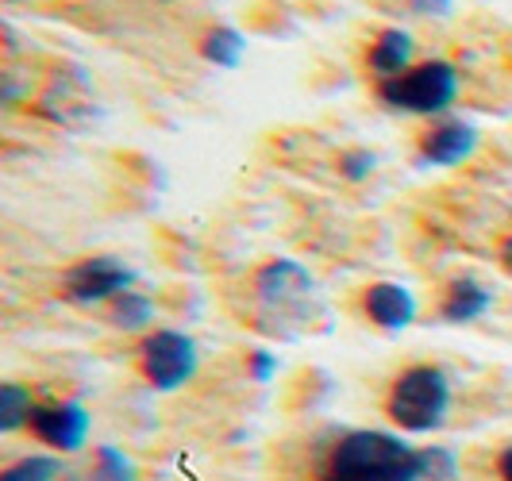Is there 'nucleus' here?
Returning a JSON list of instances; mask_svg holds the SVG:
<instances>
[{"mask_svg": "<svg viewBox=\"0 0 512 481\" xmlns=\"http://www.w3.org/2000/svg\"><path fill=\"white\" fill-rule=\"evenodd\" d=\"M320 481H424V455L397 431L355 428L324 451Z\"/></svg>", "mask_w": 512, "mask_h": 481, "instance_id": "1", "label": "nucleus"}, {"mask_svg": "<svg viewBox=\"0 0 512 481\" xmlns=\"http://www.w3.org/2000/svg\"><path fill=\"white\" fill-rule=\"evenodd\" d=\"M378 104L397 112V116H424V120H443L462 93V74L447 58H424L409 66L405 74L378 81Z\"/></svg>", "mask_w": 512, "mask_h": 481, "instance_id": "2", "label": "nucleus"}, {"mask_svg": "<svg viewBox=\"0 0 512 481\" xmlns=\"http://www.w3.org/2000/svg\"><path fill=\"white\" fill-rule=\"evenodd\" d=\"M455 405V385L447 378L443 366L432 362H420L401 370L393 385H389V397H385V412L405 435H428L447 424Z\"/></svg>", "mask_w": 512, "mask_h": 481, "instance_id": "3", "label": "nucleus"}, {"mask_svg": "<svg viewBox=\"0 0 512 481\" xmlns=\"http://www.w3.org/2000/svg\"><path fill=\"white\" fill-rule=\"evenodd\" d=\"M139 370L151 389L158 393H178L181 385L197 378L201 370V351L189 331L178 328H154L139 343Z\"/></svg>", "mask_w": 512, "mask_h": 481, "instance_id": "4", "label": "nucleus"}, {"mask_svg": "<svg viewBox=\"0 0 512 481\" xmlns=\"http://www.w3.org/2000/svg\"><path fill=\"white\" fill-rule=\"evenodd\" d=\"M255 301L258 312L278 320H301L316 301V281L301 262L274 258L255 274Z\"/></svg>", "mask_w": 512, "mask_h": 481, "instance_id": "5", "label": "nucleus"}, {"mask_svg": "<svg viewBox=\"0 0 512 481\" xmlns=\"http://www.w3.org/2000/svg\"><path fill=\"white\" fill-rule=\"evenodd\" d=\"M139 274L131 270L124 258L116 254H93L74 262L62 274V297L77 308H93V304H112L120 293L135 289Z\"/></svg>", "mask_w": 512, "mask_h": 481, "instance_id": "6", "label": "nucleus"}, {"mask_svg": "<svg viewBox=\"0 0 512 481\" xmlns=\"http://www.w3.org/2000/svg\"><path fill=\"white\" fill-rule=\"evenodd\" d=\"M478 147H482L478 127L459 116H443L424 127V135L416 143V166L420 170H455L462 162H470Z\"/></svg>", "mask_w": 512, "mask_h": 481, "instance_id": "7", "label": "nucleus"}, {"mask_svg": "<svg viewBox=\"0 0 512 481\" xmlns=\"http://www.w3.org/2000/svg\"><path fill=\"white\" fill-rule=\"evenodd\" d=\"M27 428H31V435L43 447L62 451V455H74V451H85L93 420H89L85 405H77V401H39Z\"/></svg>", "mask_w": 512, "mask_h": 481, "instance_id": "8", "label": "nucleus"}, {"mask_svg": "<svg viewBox=\"0 0 512 481\" xmlns=\"http://www.w3.org/2000/svg\"><path fill=\"white\" fill-rule=\"evenodd\" d=\"M362 312H366V320L374 328L409 331L416 324V316H420V304H416L409 285H401V281H374L362 293Z\"/></svg>", "mask_w": 512, "mask_h": 481, "instance_id": "9", "label": "nucleus"}, {"mask_svg": "<svg viewBox=\"0 0 512 481\" xmlns=\"http://www.w3.org/2000/svg\"><path fill=\"white\" fill-rule=\"evenodd\" d=\"M489 308H493V289L482 285L474 274H459V278L443 289L439 320H443V324H455V328H466V324L486 320Z\"/></svg>", "mask_w": 512, "mask_h": 481, "instance_id": "10", "label": "nucleus"}, {"mask_svg": "<svg viewBox=\"0 0 512 481\" xmlns=\"http://www.w3.org/2000/svg\"><path fill=\"white\" fill-rule=\"evenodd\" d=\"M409 66H416V39H412L409 27H382L370 47H366V70L389 81V77L405 74Z\"/></svg>", "mask_w": 512, "mask_h": 481, "instance_id": "11", "label": "nucleus"}, {"mask_svg": "<svg viewBox=\"0 0 512 481\" xmlns=\"http://www.w3.org/2000/svg\"><path fill=\"white\" fill-rule=\"evenodd\" d=\"M197 54L216 70H239L247 58V35L235 24H212L197 43Z\"/></svg>", "mask_w": 512, "mask_h": 481, "instance_id": "12", "label": "nucleus"}, {"mask_svg": "<svg viewBox=\"0 0 512 481\" xmlns=\"http://www.w3.org/2000/svg\"><path fill=\"white\" fill-rule=\"evenodd\" d=\"M154 316H158V304L147 293H139V289H128V293H120L116 301L108 304V320L120 331H131V335L151 328Z\"/></svg>", "mask_w": 512, "mask_h": 481, "instance_id": "13", "label": "nucleus"}, {"mask_svg": "<svg viewBox=\"0 0 512 481\" xmlns=\"http://www.w3.org/2000/svg\"><path fill=\"white\" fill-rule=\"evenodd\" d=\"M35 405H39V401L31 397V389L16 385V381L0 385V431H4V435H12V431L27 428Z\"/></svg>", "mask_w": 512, "mask_h": 481, "instance_id": "14", "label": "nucleus"}, {"mask_svg": "<svg viewBox=\"0 0 512 481\" xmlns=\"http://www.w3.org/2000/svg\"><path fill=\"white\" fill-rule=\"evenodd\" d=\"M66 478V466L62 458L54 455H27L16 458L12 466H4L0 481H62Z\"/></svg>", "mask_w": 512, "mask_h": 481, "instance_id": "15", "label": "nucleus"}, {"mask_svg": "<svg viewBox=\"0 0 512 481\" xmlns=\"http://www.w3.org/2000/svg\"><path fill=\"white\" fill-rule=\"evenodd\" d=\"M93 481H139V466L131 462V455H124L120 447H97L93 455V470H89Z\"/></svg>", "mask_w": 512, "mask_h": 481, "instance_id": "16", "label": "nucleus"}, {"mask_svg": "<svg viewBox=\"0 0 512 481\" xmlns=\"http://www.w3.org/2000/svg\"><path fill=\"white\" fill-rule=\"evenodd\" d=\"M424 481H459V455L451 447H420Z\"/></svg>", "mask_w": 512, "mask_h": 481, "instance_id": "17", "label": "nucleus"}, {"mask_svg": "<svg viewBox=\"0 0 512 481\" xmlns=\"http://www.w3.org/2000/svg\"><path fill=\"white\" fill-rule=\"evenodd\" d=\"M374 170H378V154L366 151V147H351V151L339 154V174L347 181H355V185L370 178Z\"/></svg>", "mask_w": 512, "mask_h": 481, "instance_id": "18", "label": "nucleus"}, {"mask_svg": "<svg viewBox=\"0 0 512 481\" xmlns=\"http://www.w3.org/2000/svg\"><path fill=\"white\" fill-rule=\"evenodd\" d=\"M278 370H282V362L274 351H251L247 355V378L255 381V385H270V381L278 378Z\"/></svg>", "mask_w": 512, "mask_h": 481, "instance_id": "19", "label": "nucleus"}, {"mask_svg": "<svg viewBox=\"0 0 512 481\" xmlns=\"http://www.w3.org/2000/svg\"><path fill=\"white\" fill-rule=\"evenodd\" d=\"M405 8L416 20H451L455 16V0H405Z\"/></svg>", "mask_w": 512, "mask_h": 481, "instance_id": "20", "label": "nucleus"}, {"mask_svg": "<svg viewBox=\"0 0 512 481\" xmlns=\"http://www.w3.org/2000/svg\"><path fill=\"white\" fill-rule=\"evenodd\" d=\"M497 478L501 481H512V443L501 451V458H497Z\"/></svg>", "mask_w": 512, "mask_h": 481, "instance_id": "21", "label": "nucleus"}, {"mask_svg": "<svg viewBox=\"0 0 512 481\" xmlns=\"http://www.w3.org/2000/svg\"><path fill=\"white\" fill-rule=\"evenodd\" d=\"M497 258H501V270H505V274L512 278V231L505 235V239H501V251H497Z\"/></svg>", "mask_w": 512, "mask_h": 481, "instance_id": "22", "label": "nucleus"}, {"mask_svg": "<svg viewBox=\"0 0 512 481\" xmlns=\"http://www.w3.org/2000/svg\"><path fill=\"white\" fill-rule=\"evenodd\" d=\"M62 481H93V478H81V474H66Z\"/></svg>", "mask_w": 512, "mask_h": 481, "instance_id": "23", "label": "nucleus"}]
</instances>
